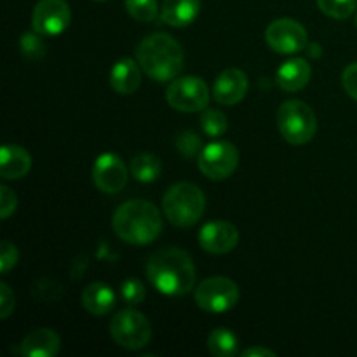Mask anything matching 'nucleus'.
Wrapping results in <instances>:
<instances>
[{
	"label": "nucleus",
	"mask_w": 357,
	"mask_h": 357,
	"mask_svg": "<svg viewBox=\"0 0 357 357\" xmlns=\"http://www.w3.org/2000/svg\"><path fill=\"white\" fill-rule=\"evenodd\" d=\"M265 40L279 54H293L305 49L309 35L296 20L281 17L272 21L265 30Z\"/></svg>",
	"instance_id": "9d476101"
},
{
	"label": "nucleus",
	"mask_w": 357,
	"mask_h": 357,
	"mask_svg": "<svg viewBox=\"0 0 357 357\" xmlns=\"http://www.w3.org/2000/svg\"><path fill=\"white\" fill-rule=\"evenodd\" d=\"M121 293L122 298L129 305H139V303H143V300L146 296L145 286H143V282L139 279H128V281L122 282Z\"/></svg>",
	"instance_id": "cd10ccee"
},
{
	"label": "nucleus",
	"mask_w": 357,
	"mask_h": 357,
	"mask_svg": "<svg viewBox=\"0 0 357 357\" xmlns=\"http://www.w3.org/2000/svg\"><path fill=\"white\" fill-rule=\"evenodd\" d=\"M208 349L215 357H234L239 352V340L227 328H216L208 337Z\"/></svg>",
	"instance_id": "412c9836"
},
{
	"label": "nucleus",
	"mask_w": 357,
	"mask_h": 357,
	"mask_svg": "<svg viewBox=\"0 0 357 357\" xmlns=\"http://www.w3.org/2000/svg\"><path fill=\"white\" fill-rule=\"evenodd\" d=\"M199 169L209 180H225L232 176L239 164V152L230 142L209 143L199 153Z\"/></svg>",
	"instance_id": "1a4fd4ad"
},
{
	"label": "nucleus",
	"mask_w": 357,
	"mask_h": 357,
	"mask_svg": "<svg viewBox=\"0 0 357 357\" xmlns=\"http://www.w3.org/2000/svg\"><path fill=\"white\" fill-rule=\"evenodd\" d=\"M112 225L122 241L135 246H145L153 243L162 232V216L152 202L132 199L119 206Z\"/></svg>",
	"instance_id": "f03ea898"
},
{
	"label": "nucleus",
	"mask_w": 357,
	"mask_h": 357,
	"mask_svg": "<svg viewBox=\"0 0 357 357\" xmlns=\"http://www.w3.org/2000/svg\"><path fill=\"white\" fill-rule=\"evenodd\" d=\"M93 181L105 194H119L128 183V169L115 153H101L94 160Z\"/></svg>",
	"instance_id": "f8f14e48"
},
{
	"label": "nucleus",
	"mask_w": 357,
	"mask_h": 357,
	"mask_svg": "<svg viewBox=\"0 0 357 357\" xmlns=\"http://www.w3.org/2000/svg\"><path fill=\"white\" fill-rule=\"evenodd\" d=\"M72 13L65 0H38L31 16V24L37 33L56 37L68 28Z\"/></svg>",
	"instance_id": "9b49d317"
},
{
	"label": "nucleus",
	"mask_w": 357,
	"mask_h": 357,
	"mask_svg": "<svg viewBox=\"0 0 357 357\" xmlns=\"http://www.w3.org/2000/svg\"><path fill=\"white\" fill-rule=\"evenodd\" d=\"M176 149L181 155L195 157L202 152L204 145H202L201 138H199L194 131H187V132H181V135L176 138Z\"/></svg>",
	"instance_id": "bb28decb"
},
{
	"label": "nucleus",
	"mask_w": 357,
	"mask_h": 357,
	"mask_svg": "<svg viewBox=\"0 0 357 357\" xmlns=\"http://www.w3.org/2000/svg\"><path fill=\"white\" fill-rule=\"evenodd\" d=\"M14 310V293L6 282H0V317L7 319Z\"/></svg>",
	"instance_id": "2f4dec72"
},
{
	"label": "nucleus",
	"mask_w": 357,
	"mask_h": 357,
	"mask_svg": "<svg viewBox=\"0 0 357 357\" xmlns=\"http://www.w3.org/2000/svg\"><path fill=\"white\" fill-rule=\"evenodd\" d=\"M42 37H44V35L37 33V31H35V33L24 31V33L21 35L20 45H21V52H23L24 58L31 59V61H38V59L44 58L45 44H44V40H42Z\"/></svg>",
	"instance_id": "a878e982"
},
{
	"label": "nucleus",
	"mask_w": 357,
	"mask_h": 357,
	"mask_svg": "<svg viewBox=\"0 0 357 357\" xmlns=\"http://www.w3.org/2000/svg\"><path fill=\"white\" fill-rule=\"evenodd\" d=\"M310 75L312 70L309 63L302 58H293L282 63L281 68L278 70V84L286 93H296L309 84Z\"/></svg>",
	"instance_id": "6ab92c4d"
},
{
	"label": "nucleus",
	"mask_w": 357,
	"mask_h": 357,
	"mask_svg": "<svg viewBox=\"0 0 357 357\" xmlns=\"http://www.w3.org/2000/svg\"><path fill=\"white\" fill-rule=\"evenodd\" d=\"M139 63L132 58H122L110 72V86L119 94H132L142 84Z\"/></svg>",
	"instance_id": "dca6fc26"
},
{
	"label": "nucleus",
	"mask_w": 357,
	"mask_h": 357,
	"mask_svg": "<svg viewBox=\"0 0 357 357\" xmlns=\"http://www.w3.org/2000/svg\"><path fill=\"white\" fill-rule=\"evenodd\" d=\"M201 10V0H162L160 21L169 26H188Z\"/></svg>",
	"instance_id": "f3484780"
},
{
	"label": "nucleus",
	"mask_w": 357,
	"mask_h": 357,
	"mask_svg": "<svg viewBox=\"0 0 357 357\" xmlns=\"http://www.w3.org/2000/svg\"><path fill=\"white\" fill-rule=\"evenodd\" d=\"M31 157L23 146L3 145L0 152V174L3 180H20L30 171Z\"/></svg>",
	"instance_id": "a211bd4d"
},
{
	"label": "nucleus",
	"mask_w": 357,
	"mask_h": 357,
	"mask_svg": "<svg viewBox=\"0 0 357 357\" xmlns=\"http://www.w3.org/2000/svg\"><path fill=\"white\" fill-rule=\"evenodd\" d=\"M239 243V230L229 222L206 223L199 234V244L211 255H225Z\"/></svg>",
	"instance_id": "ddd939ff"
},
{
	"label": "nucleus",
	"mask_w": 357,
	"mask_h": 357,
	"mask_svg": "<svg viewBox=\"0 0 357 357\" xmlns=\"http://www.w3.org/2000/svg\"><path fill=\"white\" fill-rule=\"evenodd\" d=\"M356 24H357V16H356Z\"/></svg>",
	"instance_id": "f704fd0d"
},
{
	"label": "nucleus",
	"mask_w": 357,
	"mask_h": 357,
	"mask_svg": "<svg viewBox=\"0 0 357 357\" xmlns=\"http://www.w3.org/2000/svg\"><path fill=\"white\" fill-rule=\"evenodd\" d=\"M146 278L162 295H188L195 286L194 261L180 248H164L150 257Z\"/></svg>",
	"instance_id": "f257e3e1"
},
{
	"label": "nucleus",
	"mask_w": 357,
	"mask_h": 357,
	"mask_svg": "<svg viewBox=\"0 0 357 357\" xmlns=\"http://www.w3.org/2000/svg\"><path fill=\"white\" fill-rule=\"evenodd\" d=\"M82 307L93 316H107L115 307V293L105 282H93L82 291Z\"/></svg>",
	"instance_id": "aec40b11"
},
{
	"label": "nucleus",
	"mask_w": 357,
	"mask_h": 357,
	"mask_svg": "<svg viewBox=\"0 0 357 357\" xmlns=\"http://www.w3.org/2000/svg\"><path fill=\"white\" fill-rule=\"evenodd\" d=\"M278 128L288 143L305 145L317 132L316 114L303 101H284L278 112Z\"/></svg>",
	"instance_id": "39448f33"
},
{
	"label": "nucleus",
	"mask_w": 357,
	"mask_h": 357,
	"mask_svg": "<svg viewBox=\"0 0 357 357\" xmlns=\"http://www.w3.org/2000/svg\"><path fill=\"white\" fill-rule=\"evenodd\" d=\"M162 209L167 222L174 227L188 229L202 218L206 197L201 188L188 181L174 183L162 197Z\"/></svg>",
	"instance_id": "20e7f679"
},
{
	"label": "nucleus",
	"mask_w": 357,
	"mask_h": 357,
	"mask_svg": "<svg viewBox=\"0 0 357 357\" xmlns=\"http://www.w3.org/2000/svg\"><path fill=\"white\" fill-rule=\"evenodd\" d=\"M342 86L345 93L357 101V63H352L342 73Z\"/></svg>",
	"instance_id": "7c9ffc66"
},
{
	"label": "nucleus",
	"mask_w": 357,
	"mask_h": 357,
	"mask_svg": "<svg viewBox=\"0 0 357 357\" xmlns=\"http://www.w3.org/2000/svg\"><path fill=\"white\" fill-rule=\"evenodd\" d=\"M201 128L204 131V135H208L209 138H218L229 128V122L223 112L216 110V108H209L204 110V114L201 115Z\"/></svg>",
	"instance_id": "5701e85b"
},
{
	"label": "nucleus",
	"mask_w": 357,
	"mask_h": 357,
	"mask_svg": "<svg viewBox=\"0 0 357 357\" xmlns=\"http://www.w3.org/2000/svg\"><path fill=\"white\" fill-rule=\"evenodd\" d=\"M248 77L243 70L229 68L220 73L213 86V96L223 107H232L244 100L248 93Z\"/></svg>",
	"instance_id": "4468645a"
},
{
	"label": "nucleus",
	"mask_w": 357,
	"mask_h": 357,
	"mask_svg": "<svg viewBox=\"0 0 357 357\" xmlns=\"http://www.w3.org/2000/svg\"><path fill=\"white\" fill-rule=\"evenodd\" d=\"M321 13L333 20H347L357 7V0H317Z\"/></svg>",
	"instance_id": "b1692460"
},
{
	"label": "nucleus",
	"mask_w": 357,
	"mask_h": 357,
	"mask_svg": "<svg viewBox=\"0 0 357 357\" xmlns=\"http://www.w3.org/2000/svg\"><path fill=\"white\" fill-rule=\"evenodd\" d=\"M166 100L178 112H201L209 103V89L201 77H176L167 87Z\"/></svg>",
	"instance_id": "6e6552de"
},
{
	"label": "nucleus",
	"mask_w": 357,
	"mask_h": 357,
	"mask_svg": "<svg viewBox=\"0 0 357 357\" xmlns=\"http://www.w3.org/2000/svg\"><path fill=\"white\" fill-rule=\"evenodd\" d=\"M59 335L49 328H38L28 333L20 344V354L24 357H54L59 352Z\"/></svg>",
	"instance_id": "2eb2a0df"
},
{
	"label": "nucleus",
	"mask_w": 357,
	"mask_h": 357,
	"mask_svg": "<svg viewBox=\"0 0 357 357\" xmlns=\"http://www.w3.org/2000/svg\"><path fill=\"white\" fill-rule=\"evenodd\" d=\"M126 10L136 21L150 23L157 17L159 6H157V0H126Z\"/></svg>",
	"instance_id": "393cba45"
},
{
	"label": "nucleus",
	"mask_w": 357,
	"mask_h": 357,
	"mask_svg": "<svg viewBox=\"0 0 357 357\" xmlns=\"http://www.w3.org/2000/svg\"><path fill=\"white\" fill-rule=\"evenodd\" d=\"M17 264V250L9 241H2V251H0V271L2 274L9 272Z\"/></svg>",
	"instance_id": "c85d7f7f"
},
{
	"label": "nucleus",
	"mask_w": 357,
	"mask_h": 357,
	"mask_svg": "<svg viewBox=\"0 0 357 357\" xmlns=\"http://www.w3.org/2000/svg\"><path fill=\"white\" fill-rule=\"evenodd\" d=\"M243 357H275V352L271 351V349H265V347H250L246 351L241 352Z\"/></svg>",
	"instance_id": "473e14b6"
},
{
	"label": "nucleus",
	"mask_w": 357,
	"mask_h": 357,
	"mask_svg": "<svg viewBox=\"0 0 357 357\" xmlns=\"http://www.w3.org/2000/svg\"><path fill=\"white\" fill-rule=\"evenodd\" d=\"M160 171H162V164H160L159 157L153 153H139L131 160L132 176L142 183L155 181L160 176Z\"/></svg>",
	"instance_id": "4be33fe9"
},
{
	"label": "nucleus",
	"mask_w": 357,
	"mask_h": 357,
	"mask_svg": "<svg viewBox=\"0 0 357 357\" xmlns=\"http://www.w3.org/2000/svg\"><path fill=\"white\" fill-rule=\"evenodd\" d=\"M110 335L115 344L128 351L143 349L152 338V324L135 309H126L115 314L110 323Z\"/></svg>",
	"instance_id": "423d86ee"
},
{
	"label": "nucleus",
	"mask_w": 357,
	"mask_h": 357,
	"mask_svg": "<svg viewBox=\"0 0 357 357\" xmlns=\"http://www.w3.org/2000/svg\"><path fill=\"white\" fill-rule=\"evenodd\" d=\"M17 204V199L14 195V192L10 190L9 187L2 185L0 187V215H2V220H7L14 213Z\"/></svg>",
	"instance_id": "c756f323"
},
{
	"label": "nucleus",
	"mask_w": 357,
	"mask_h": 357,
	"mask_svg": "<svg viewBox=\"0 0 357 357\" xmlns=\"http://www.w3.org/2000/svg\"><path fill=\"white\" fill-rule=\"evenodd\" d=\"M136 59L143 72L157 82L174 80L183 70V49L167 33H152L136 47Z\"/></svg>",
	"instance_id": "7ed1b4c3"
},
{
	"label": "nucleus",
	"mask_w": 357,
	"mask_h": 357,
	"mask_svg": "<svg viewBox=\"0 0 357 357\" xmlns=\"http://www.w3.org/2000/svg\"><path fill=\"white\" fill-rule=\"evenodd\" d=\"M96 2H105V0H96Z\"/></svg>",
	"instance_id": "72a5a7b5"
},
{
	"label": "nucleus",
	"mask_w": 357,
	"mask_h": 357,
	"mask_svg": "<svg viewBox=\"0 0 357 357\" xmlns=\"http://www.w3.org/2000/svg\"><path fill=\"white\" fill-rule=\"evenodd\" d=\"M237 302H239V288L229 278L216 275V278L204 279L195 288V303L206 312H227L234 309Z\"/></svg>",
	"instance_id": "0eeeda50"
}]
</instances>
